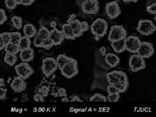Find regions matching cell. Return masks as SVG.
Here are the masks:
<instances>
[{"label": "cell", "mask_w": 156, "mask_h": 117, "mask_svg": "<svg viewBox=\"0 0 156 117\" xmlns=\"http://www.w3.org/2000/svg\"><path fill=\"white\" fill-rule=\"evenodd\" d=\"M147 12L151 14L155 15L156 14V3L154 2L147 7Z\"/></svg>", "instance_id": "d590c367"}, {"label": "cell", "mask_w": 156, "mask_h": 117, "mask_svg": "<svg viewBox=\"0 0 156 117\" xmlns=\"http://www.w3.org/2000/svg\"><path fill=\"white\" fill-rule=\"evenodd\" d=\"M81 8L83 13L87 14H96L99 12L98 0H84Z\"/></svg>", "instance_id": "8fae6325"}, {"label": "cell", "mask_w": 156, "mask_h": 117, "mask_svg": "<svg viewBox=\"0 0 156 117\" xmlns=\"http://www.w3.org/2000/svg\"><path fill=\"white\" fill-rule=\"evenodd\" d=\"M4 50L5 53H8L13 54H17L19 52H20L18 45H15L11 42L9 43L7 45H5Z\"/></svg>", "instance_id": "cb8c5ba5"}, {"label": "cell", "mask_w": 156, "mask_h": 117, "mask_svg": "<svg viewBox=\"0 0 156 117\" xmlns=\"http://www.w3.org/2000/svg\"><path fill=\"white\" fill-rule=\"evenodd\" d=\"M18 61V57L16 54L5 53L4 57V62L10 66H14Z\"/></svg>", "instance_id": "603a6c76"}, {"label": "cell", "mask_w": 156, "mask_h": 117, "mask_svg": "<svg viewBox=\"0 0 156 117\" xmlns=\"http://www.w3.org/2000/svg\"><path fill=\"white\" fill-rule=\"evenodd\" d=\"M37 32L36 27L31 24H27L23 27V33L25 36L30 38H34Z\"/></svg>", "instance_id": "d6986e66"}, {"label": "cell", "mask_w": 156, "mask_h": 117, "mask_svg": "<svg viewBox=\"0 0 156 117\" xmlns=\"http://www.w3.org/2000/svg\"><path fill=\"white\" fill-rule=\"evenodd\" d=\"M5 43L3 40V38L2 36V33H0V50H3L5 48Z\"/></svg>", "instance_id": "f6af8a7d"}, {"label": "cell", "mask_w": 156, "mask_h": 117, "mask_svg": "<svg viewBox=\"0 0 156 117\" xmlns=\"http://www.w3.org/2000/svg\"><path fill=\"white\" fill-rule=\"evenodd\" d=\"M50 39L53 42L54 46H59L65 40V36L62 31H59L56 27L50 31Z\"/></svg>", "instance_id": "4fadbf2b"}, {"label": "cell", "mask_w": 156, "mask_h": 117, "mask_svg": "<svg viewBox=\"0 0 156 117\" xmlns=\"http://www.w3.org/2000/svg\"><path fill=\"white\" fill-rule=\"evenodd\" d=\"M71 57H68L65 54H61L58 56V57L55 58V61H56V64L58 65V68L59 69H61L67 63Z\"/></svg>", "instance_id": "44dd1931"}, {"label": "cell", "mask_w": 156, "mask_h": 117, "mask_svg": "<svg viewBox=\"0 0 156 117\" xmlns=\"http://www.w3.org/2000/svg\"><path fill=\"white\" fill-rule=\"evenodd\" d=\"M51 25H52V26L54 28H55V26H56V24H55V23L54 21H53L52 23L51 24Z\"/></svg>", "instance_id": "681fc988"}, {"label": "cell", "mask_w": 156, "mask_h": 117, "mask_svg": "<svg viewBox=\"0 0 156 117\" xmlns=\"http://www.w3.org/2000/svg\"><path fill=\"white\" fill-rule=\"evenodd\" d=\"M58 94L60 97H65L67 96V93H66V91L64 88H60L58 90Z\"/></svg>", "instance_id": "60d3db41"}, {"label": "cell", "mask_w": 156, "mask_h": 117, "mask_svg": "<svg viewBox=\"0 0 156 117\" xmlns=\"http://www.w3.org/2000/svg\"><path fill=\"white\" fill-rule=\"evenodd\" d=\"M7 20V16L6 13H5V11L3 9H0V25L3 24Z\"/></svg>", "instance_id": "e575fe53"}, {"label": "cell", "mask_w": 156, "mask_h": 117, "mask_svg": "<svg viewBox=\"0 0 156 117\" xmlns=\"http://www.w3.org/2000/svg\"><path fill=\"white\" fill-rule=\"evenodd\" d=\"M15 71L18 76L26 80L34 73V69L28 62H21L15 66Z\"/></svg>", "instance_id": "ba28073f"}, {"label": "cell", "mask_w": 156, "mask_h": 117, "mask_svg": "<svg viewBox=\"0 0 156 117\" xmlns=\"http://www.w3.org/2000/svg\"><path fill=\"white\" fill-rule=\"evenodd\" d=\"M31 38L27 36H22L21 40L18 44L20 51H23L26 49L31 47Z\"/></svg>", "instance_id": "7402d4cb"}, {"label": "cell", "mask_w": 156, "mask_h": 117, "mask_svg": "<svg viewBox=\"0 0 156 117\" xmlns=\"http://www.w3.org/2000/svg\"><path fill=\"white\" fill-rule=\"evenodd\" d=\"M129 68L133 72H137L146 68L145 60L137 54H133L129 59Z\"/></svg>", "instance_id": "52a82bcc"}, {"label": "cell", "mask_w": 156, "mask_h": 117, "mask_svg": "<svg viewBox=\"0 0 156 117\" xmlns=\"http://www.w3.org/2000/svg\"><path fill=\"white\" fill-rule=\"evenodd\" d=\"M37 34L40 36L43 40H45L49 38L50 36V31L47 29V27L41 26L40 29L37 31Z\"/></svg>", "instance_id": "484cf974"}, {"label": "cell", "mask_w": 156, "mask_h": 117, "mask_svg": "<svg viewBox=\"0 0 156 117\" xmlns=\"http://www.w3.org/2000/svg\"><path fill=\"white\" fill-rule=\"evenodd\" d=\"M81 28H82L83 32L88 31V30L89 29V24L88 22L83 21H81Z\"/></svg>", "instance_id": "ab89813d"}, {"label": "cell", "mask_w": 156, "mask_h": 117, "mask_svg": "<svg viewBox=\"0 0 156 117\" xmlns=\"http://www.w3.org/2000/svg\"><path fill=\"white\" fill-rule=\"evenodd\" d=\"M89 100L90 102H107L108 101L107 97L103 94L99 93L94 94L90 98Z\"/></svg>", "instance_id": "d4e9b609"}, {"label": "cell", "mask_w": 156, "mask_h": 117, "mask_svg": "<svg viewBox=\"0 0 156 117\" xmlns=\"http://www.w3.org/2000/svg\"><path fill=\"white\" fill-rule=\"evenodd\" d=\"M21 61L23 62H29L34 60V51L32 48L30 47L21 51L20 53Z\"/></svg>", "instance_id": "9a60e30c"}, {"label": "cell", "mask_w": 156, "mask_h": 117, "mask_svg": "<svg viewBox=\"0 0 156 117\" xmlns=\"http://www.w3.org/2000/svg\"><path fill=\"white\" fill-rule=\"evenodd\" d=\"M125 51L132 54H137L141 41L137 36H129L125 38Z\"/></svg>", "instance_id": "9c48e42d"}, {"label": "cell", "mask_w": 156, "mask_h": 117, "mask_svg": "<svg viewBox=\"0 0 156 117\" xmlns=\"http://www.w3.org/2000/svg\"><path fill=\"white\" fill-rule=\"evenodd\" d=\"M71 102H83V100L77 96H75L73 98H72V99L70 100Z\"/></svg>", "instance_id": "ee69618b"}, {"label": "cell", "mask_w": 156, "mask_h": 117, "mask_svg": "<svg viewBox=\"0 0 156 117\" xmlns=\"http://www.w3.org/2000/svg\"><path fill=\"white\" fill-rule=\"evenodd\" d=\"M107 92L108 94H115V93H121L119 90L116 86L114 85H110L108 84V86L107 87Z\"/></svg>", "instance_id": "d6a6232c"}, {"label": "cell", "mask_w": 156, "mask_h": 117, "mask_svg": "<svg viewBox=\"0 0 156 117\" xmlns=\"http://www.w3.org/2000/svg\"><path fill=\"white\" fill-rule=\"evenodd\" d=\"M107 21L103 18H98L90 25V30L96 40L103 38L108 31Z\"/></svg>", "instance_id": "7a4b0ae2"}, {"label": "cell", "mask_w": 156, "mask_h": 117, "mask_svg": "<svg viewBox=\"0 0 156 117\" xmlns=\"http://www.w3.org/2000/svg\"><path fill=\"white\" fill-rule=\"evenodd\" d=\"M11 21L13 24V26L16 28V29L20 30L21 29L22 27H23V21H22V18L20 16H14L11 18Z\"/></svg>", "instance_id": "83f0119b"}, {"label": "cell", "mask_w": 156, "mask_h": 117, "mask_svg": "<svg viewBox=\"0 0 156 117\" xmlns=\"http://www.w3.org/2000/svg\"><path fill=\"white\" fill-rule=\"evenodd\" d=\"M36 0H22L21 3V5H24V6H29L34 3Z\"/></svg>", "instance_id": "b9f144b4"}, {"label": "cell", "mask_w": 156, "mask_h": 117, "mask_svg": "<svg viewBox=\"0 0 156 117\" xmlns=\"http://www.w3.org/2000/svg\"><path fill=\"white\" fill-rule=\"evenodd\" d=\"M62 75L67 79H70L75 77L78 74V64L77 60L70 58L69 62L66 63L61 69Z\"/></svg>", "instance_id": "3957f363"}, {"label": "cell", "mask_w": 156, "mask_h": 117, "mask_svg": "<svg viewBox=\"0 0 156 117\" xmlns=\"http://www.w3.org/2000/svg\"><path fill=\"white\" fill-rule=\"evenodd\" d=\"M106 13L110 19H115L121 14V10L118 3L114 1L108 3L106 6Z\"/></svg>", "instance_id": "7c38bea8"}, {"label": "cell", "mask_w": 156, "mask_h": 117, "mask_svg": "<svg viewBox=\"0 0 156 117\" xmlns=\"http://www.w3.org/2000/svg\"><path fill=\"white\" fill-rule=\"evenodd\" d=\"M105 61L111 68H115L120 63V58L118 56L114 53H108L105 55Z\"/></svg>", "instance_id": "2e32d148"}, {"label": "cell", "mask_w": 156, "mask_h": 117, "mask_svg": "<svg viewBox=\"0 0 156 117\" xmlns=\"http://www.w3.org/2000/svg\"><path fill=\"white\" fill-rule=\"evenodd\" d=\"M21 38L22 35L20 32L16 31L10 32V42L15 45H18Z\"/></svg>", "instance_id": "4316f807"}, {"label": "cell", "mask_w": 156, "mask_h": 117, "mask_svg": "<svg viewBox=\"0 0 156 117\" xmlns=\"http://www.w3.org/2000/svg\"><path fill=\"white\" fill-rule=\"evenodd\" d=\"M62 32L65 36V39H67V40H74L76 38V36L74 35L73 31H72V28L69 24H65L62 26Z\"/></svg>", "instance_id": "ffe728a7"}, {"label": "cell", "mask_w": 156, "mask_h": 117, "mask_svg": "<svg viewBox=\"0 0 156 117\" xmlns=\"http://www.w3.org/2000/svg\"><path fill=\"white\" fill-rule=\"evenodd\" d=\"M99 52L100 53H101V56H103V57H105V55L107 54V49H106V47H101V48L99 49Z\"/></svg>", "instance_id": "7bdbcfd3"}, {"label": "cell", "mask_w": 156, "mask_h": 117, "mask_svg": "<svg viewBox=\"0 0 156 117\" xmlns=\"http://www.w3.org/2000/svg\"><path fill=\"white\" fill-rule=\"evenodd\" d=\"M43 39L39 36L37 34L34 36V45L36 47H41V45L43 42Z\"/></svg>", "instance_id": "1f68e13d"}, {"label": "cell", "mask_w": 156, "mask_h": 117, "mask_svg": "<svg viewBox=\"0 0 156 117\" xmlns=\"http://www.w3.org/2000/svg\"><path fill=\"white\" fill-rule=\"evenodd\" d=\"M2 36L3 38V40L5 43V45H7V44L10 42V32H2Z\"/></svg>", "instance_id": "836d02e7"}, {"label": "cell", "mask_w": 156, "mask_h": 117, "mask_svg": "<svg viewBox=\"0 0 156 117\" xmlns=\"http://www.w3.org/2000/svg\"><path fill=\"white\" fill-rule=\"evenodd\" d=\"M61 101H62L63 102H67L69 101V100L67 97H63V98L61 99Z\"/></svg>", "instance_id": "7dc6e473"}, {"label": "cell", "mask_w": 156, "mask_h": 117, "mask_svg": "<svg viewBox=\"0 0 156 117\" xmlns=\"http://www.w3.org/2000/svg\"><path fill=\"white\" fill-rule=\"evenodd\" d=\"M7 91V89H5L2 86H0V100H3L6 98Z\"/></svg>", "instance_id": "f35d334b"}, {"label": "cell", "mask_w": 156, "mask_h": 117, "mask_svg": "<svg viewBox=\"0 0 156 117\" xmlns=\"http://www.w3.org/2000/svg\"><path fill=\"white\" fill-rule=\"evenodd\" d=\"M15 1L17 2L18 5H21V3L22 2V0H15Z\"/></svg>", "instance_id": "c3c4849f"}, {"label": "cell", "mask_w": 156, "mask_h": 117, "mask_svg": "<svg viewBox=\"0 0 156 117\" xmlns=\"http://www.w3.org/2000/svg\"><path fill=\"white\" fill-rule=\"evenodd\" d=\"M155 52L154 47L152 43L141 42L137 54L144 59L152 57Z\"/></svg>", "instance_id": "30bf717a"}, {"label": "cell", "mask_w": 156, "mask_h": 117, "mask_svg": "<svg viewBox=\"0 0 156 117\" xmlns=\"http://www.w3.org/2000/svg\"><path fill=\"white\" fill-rule=\"evenodd\" d=\"M125 3H129V2H137L138 0H122Z\"/></svg>", "instance_id": "bcb514c9"}, {"label": "cell", "mask_w": 156, "mask_h": 117, "mask_svg": "<svg viewBox=\"0 0 156 117\" xmlns=\"http://www.w3.org/2000/svg\"><path fill=\"white\" fill-rule=\"evenodd\" d=\"M127 36V32L122 25H115L112 26L108 36V40L109 42H112L117 40L124 39Z\"/></svg>", "instance_id": "5b68a950"}, {"label": "cell", "mask_w": 156, "mask_h": 117, "mask_svg": "<svg viewBox=\"0 0 156 117\" xmlns=\"http://www.w3.org/2000/svg\"><path fill=\"white\" fill-rule=\"evenodd\" d=\"M58 69L55 59L52 57H47L43 60L41 69L43 73L46 76H49Z\"/></svg>", "instance_id": "8992f818"}, {"label": "cell", "mask_w": 156, "mask_h": 117, "mask_svg": "<svg viewBox=\"0 0 156 117\" xmlns=\"http://www.w3.org/2000/svg\"><path fill=\"white\" fill-rule=\"evenodd\" d=\"M34 100L36 102H44L45 101L44 100V97L42 95L41 93H37L34 96Z\"/></svg>", "instance_id": "8d00e7d4"}, {"label": "cell", "mask_w": 156, "mask_h": 117, "mask_svg": "<svg viewBox=\"0 0 156 117\" xmlns=\"http://www.w3.org/2000/svg\"><path fill=\"white\" fill-rule=\"evenodd\" d=\"M68 24H70L72 29V31H73L74 34L76 38L80 37L83 35V32L82 28H81V21L76 18L75 20L70 21Z\"/></svg>", "instance_id": "e0dca14e"}, {"label": "cell", "mask_w": 156, "mask_h": 117, "mask_svg": "<svg viewBox=\"0 0 156 117\" xmlns=\"http://www.w3.org/2000/svg\"><path fill=\"white\" fill-rule=\"evenodd\" d=\"M10 87L16 93H21L27 88V83L24 79L20 76L14 78L10 83Z\"/></svg>", "instance_id": "5bb4252c"}, {"label": "cell", "mask_w": 156, "mask_h": 117, "mask_svg": "<svg viewBox=\"0 0 156 117\" xmlns=\"http://www.w3.org/2000/svg\"><path fill=\"white\" fill-rule=\"evenodd\" d=\"M53 47H54L53 42H52L51 39H50V38L47 39V40H44L42 43V45H41V48H43V49H47V50L51 49Z\"/></svg>", "instance_id": "4dcf8cb0"}, {"label": "cell", "mask_w": 156, "mask_h": 117, "mask_svg": "<svg viewBox=\"0 0 156 117\" xmlns=\"http://www.w3.org/2000/svg\"><path fill=\"white\" fill-rule=\"evenodd\" d=\"M106 78L108 84L116 86L121 93H125L129 88V78L123 71L114 70L108 72L106 75Z\"/></svg>", "instance_id": "6da1fadb"}, {"label": "cell", "mask_w": 156, "mask_h": 117, "mask_svg": "<svg viewBox=\"0 0 156 117\" xmlns=\"http://www.w3.org/2000/svg\"><path fill=\"white\" fill-rule=\"evenodd\" d=\"M49 93V89L47 86H43L40 90V93H41L44 97L48 96Z\"/></svg>", "instance_id": "74e56055"}, {"label": "cell", "mask_w": 156, "mask_h": 117, "mask_svg": "<svg viewBox=\"0 0 156 117\" xmlns=\"http://www.w3.org/2000/svg\"><path fill=\"white\" fill-rule=\"evenodd\" d=\"M5 4L6 7L9 10H14L18 5L15 0H5Z\"/></svg>", "instance_id": "f1b7e54d"}, {"label": "cell", "mask_w": 156, "mask_h": 117, "mask_svg": "<svg viewBox=\"0 0 156 117\" xmlns=\"http://www.w3.org/2000/svg\"><path fill=\"white\" fill-rule=\"evenodd\" d=\"M107 100L110 102H117L119 101L120 98V93L115 94H108L107 96Z\"/></svg>", "instance_id": "f546056e"}, {"label": "cell", "mask_w": 156, "mask_h": 117, "mask_svg": "<svg viewBox=\"0 0 156 117\" xmlns=\"http://www.w3.org/2000/svg\"><path fill=\"white\" fill-rule=\"evenodd\" d=\"M111 47H112L114 51L117 53H121L125 51V38L111 42Z\"/></svg>", "instance_id": "ac0fdd59"}, {"label": "cell", "mask_w": 156, "mask_h": 117, "mask_svg": "<svg viewBox=\"0 0 156 117\" xmlns=\"http://www.w3.org/2000/svg\"><path fill=\"white\" fill-rule=\"evenodd\" d=\"M137 31L143 36H150L156 31V27L152 21L142 20L139 21Z\"/></svg>", "instance_id": "277c9868"}]
</instances>
